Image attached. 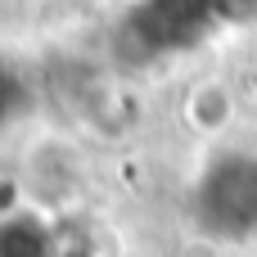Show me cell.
<instances>
[{
  "mask_svg": "<svg viewBox=\"0 0 257 257\" xmlns=\"http://www.w3.org/2000/svg\"><path fill=\"white\" fill-rule=\"evenodd\" d=\"M185 117H190L194 131L217 136V131L230 126V117H235V99H230V90H226L221 81H203V86L190 90V99H185Z\"/></svg>",
  "mask_w": 257,
  "mask_h": 257,
  "instance_id": "obj_1",
  "label": "cell"
}]
</instances>
